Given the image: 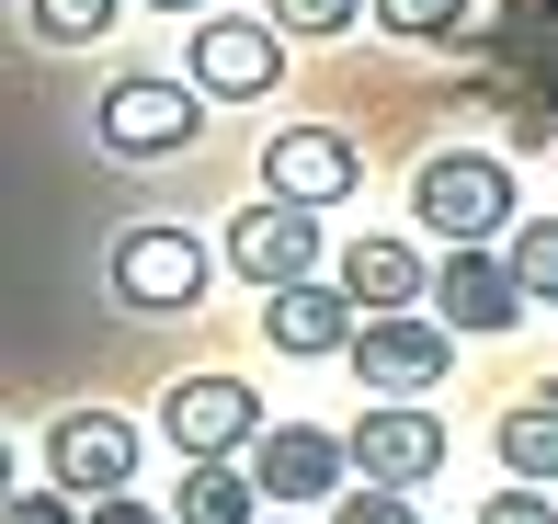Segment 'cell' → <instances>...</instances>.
I'll return each mask as SVG.
<instances>
[{
	"instance_id": "cell-1",
	"label": "cell",
	"mask_w": 558,
	"mask_h": 524,
	"mask_svg": "<svg viewBox=\"0 0 558 524\" xmlns=\"http://www.w3.org/2000/svg\"><path fill=\"white\" fill-rule=\"evenodd\" d=\"M411 217L445 240V252H501V240L524 229L513 160H490V148H434V160L411 171Z\"/></svg>"
},
{
	"instance_id": "cell-2",
	"label": "cell",
	"mask_w": 558,
	"mask_h": 524,
	"mask_svg": "<svg viewBox=\"0 0 558 524\" xmlns=\"http://www.w3.org/2000/svg\"><path fill=\"white\" fill-rule=\"evenodd\" d=\"M342 444H353V479H365V490H434L445 456H456V434H445L434 399H365V422H353Z\"/></svg>"
},
{
	"instance_id": "cell-3",
	"label": "cell",
	"mask_w": 558,
	"mask_h": 524,
	"mask_svg": "<svg viewBox=\"0 0 558 524\" xmlns=\"http://www.w3.org/2000/svg\"><path fill=\"white\" fill-rule=\"evenodd\" d=\"M263 434H274V422H263V399H251L240 377H183V388H160V444H171L183 467H240Z\"/></svg>"
},
{
	"instance_id": "cell-4",
	"label": "cell",
	"mask_w": 558,
	"mask_h": 524,
	"mask_svg": "<svg viewBox=\"0 0 558 524\" xmlns=\"http://www.w3.org/2000/svg\"><path fill=\"white\" fill-rule=\"evenodd\" d=\"M263 194L274 206H353L365 194V137L353 126H274L263 137Z\"/></svg>"
},
{
	"instance_id": "cell-5",
	"label": "cell",
	"mask_w": 558,
	"mask_h": 524,
	"mask_svg": "<svg viewBox=\"0 0 558 524\" xmlns=\"http://www.w3.org/2000/svg\"><path fill=\"white\" fill-rule=\"evenodd\" d=\"M46 490H69V502H125V490H137V422L125 411H58L46 422Z\"/></svg>"
},
{
	"instance_id": "cell-6",
	"label": "cell",
	"mask_w": 558,
	"mask_h": 524,
	"mask_svg": "<svg viewBox=\"0 0 558 524\" xmlns=\"http://www.w3.org/2000/svg\"><path fill=\"white\" fill-rule=\"evenodd\" d=\"M251 479H263L274 513H331L353 490V444L319 434V422H274V434L251 444Z\"/></svg>"
},
{
	"instance_id": "cell-7",
	"label": "cell",
	"mask_w": 558,
	"mask_h": 524,
	"mask_svg": "<svg viewBox=\"0 0 558 524\" xmlns=\"http://www.w3.org/2000/svg\"><path fill=\"white\" fill-rule=\"evenodd\" d=\"M92 137H104L114 160H183V148L206 137V92H183V81H114L104 114H92Z\"/></svg>"
},
{
	"instance_id": "cell-8",
	"label": "cell",
	"mask_w": 558,
	"mask_h": 524,
	"mask_svg": "<svg viewBox=\"0 0 558 524\" xmlns=\"http://www.w3.org/2000/svg\"><path fill=\"white\" fill-rule=\"evenodd\" d=\"M353 377H365V399H434L456 377V331L434 308H411V319H365V342H353Z\"/></svg>"
},
{
	"instance_id": "cell-9",
	"label": "cell",
	"mask_w": 558,
	"mask_h": 524,
	"mask_svg": "<svg viewBox=\"0 0 558 524\" xmlns=\"http://www.w3.org/2000/svg\"><path fill=\"white\" fill-rule=\"evenodd\" d=\"M183 46H194V92H206V103H263V92L286 81V35H274L263 12H206Z\"/></svg>"
},
{
	"instance_id": "cell-10",
	"label": "cell",
	"mask_w": 558,
	"mask_h": 524,
	"mask_svg": "<svg viewBox=\"0 0 558 524\" xmlns=\"http://www.w3.org/2000/svg\"><path fill=\"white\" fill-rule=\"evenodd\" d=\"M319 252H331V240H319V217H308V206H274V194H263V206L228 217V263H240L263 296L319 285Z\"/></svg>"
},
{
	"instance_id": "cell-11",
	"label": "cell",
	"mask_w": 558,
	"mask_h": 524,
	"mask_svg": "<svg viewBox=\"0 0 558 524\" xmlns=\"http://www.w3.org/2000/svg\"><path fill=\"white\" fill-rule=\"evenodd\" d=\"M114 296L125 308H194L206 296V240L194 229H125L114 240Z\"/></svg>"
},
{
	"instance_id": "cell-12",
	"label": "cell",
	"mask_w": 558,
	"mask_h": 524,
	"mask_svg": "<svg viewBox=\"0 0 558 524\" xmlns=\"http://www.w3.org/2000/svg\"><path fill=\"white\" fill-rule=\"evenodd\" d=\"M263 342H274L286 365L353 354V342H365V308H353L342 285H286V296H263Z\"/></svg>"
},
{
	"instance_id": "cell-13",
	"label": "cell",
	"mask_w": 558,
	"mask_h": 524,
	"mask_svg": "<svg viewBox=\"0 0 558 524\" xmlns=\"http://www.w3.org/2000/svg\"><path fill=\"white\" fill-rule=\"evenodd\" d=\"M331 285H342L365 319H411V308H434V263H422L411 240H388V229H376V240H353Z\"/></svg>"
},
{
	"instance_id": "cell-14",
	"label": "cell",
	"mask_w": 558,
	"mask_h": 524,
	"mask_svg": "<svg viewBox=\"0 0 558 524\" xmlns=\"http://www.w3.org/2000/svg\"><path fill=\"white\" fill-rule=\"evenodd\" d=\"M434 319H445V331H513V319H524L513 263H501V252H445L434 263Z\"/></svg>"
},
{
	"instance_id": "cell-15",
	"label": "cell",
	"mask_w": 558,
	"mask_h": 524,
	"mask_svg": "<svg viewBox=\"0 0 558 524\" xmlns=\"http://www.w3.org/2000/svg\"><path fill=\"white\" fill-rule=\"evenodd\" d=\"M490 456H501V479H513V490H558V399H547V388L501 411Z\"/></svg>"
},
{
	"instance_id": "cell-16",
	"label": "cell",
	"mask_w": 558,
	"mask_h": 524,
	"mask_svg": "<svg viewBox=\"0 0 558 524\" xmlns=\"http://www.w3.org/2000/svg\"><path fill=\"white\" fill-rule=\"evenodd\" d=\"M263 479H251V456L240 467H183V490H171V524H263Z\"/></svg>"
},
{
	"instance_id": "cell-17",
	"label": "cell",
	"mask_w": 558,
	"mask_h": 524,
	"mask_svg": "<svg viewBox=\"0 0 558 524\" xmlns=\"http://www.w3.org/2000/svg\"><path fill=\"white\" fill-rule=\"evenodd\" d=\"M478 23V0H376V35H399V46H456Z\"/></svg>"
},
{
	"instance_id": "cell-18",
	"label": "cell",
	"mask_w": 558,
	"mask_h": 524,
	"mask_svg": "<svg viewBox=\"0 0 558 524\" xmlns=\"http://www.w3.org/2000/svg\"><path fill=\"white\" fill-rule=\"evenodd\" d=\"M501 263H513L524 308H558V217H524V229L501 240Z\"/></svg>"
},
{
	"instance_id": "cell-19",
	"label": "cell",
	"mask_w": 558,
	"mask_h": 524,
	"mask_svg": "<svg viewBox=\"0 0 558 524\" xmlns=\"http://www.w3.org/2000/svg\"><path fill=\"white\" fill-rule=\"evenodd\" d=\"M114 12H125V0H23V23H35L46 46H92V35H114Z\"/></svg>"
},
{
	"instance_id": "cell-20",
	"label": "cell",
	"mask_w": 558,
	"mask_h": 524,
	"mask_svg": "<svg viewBox=\"0 0 558 524\" xmlns=\"http://www.w3.org/2000/svg\"><path fill=\"white\" fill-rule=\"evenodd\" d=\"M365 12H376V0H263L274 35H353Z\"/></svg>"
},
{
	"instance_id": "cell-21",
	"label": "cell",
	"mask_w": 558,
	"mask_h": 524,
	"mask_svg": "<svg viewBox=\"0 0 558 524\" xmlns=\"http://www.w3.org/2000/svg\"><path fill=\"white\" fill-rule=\"evenodd\" d=\"M319 524H422V513H411V490H365V479H353Z\"/></svg>"
},
{
	"instance_id": "cell-22",
	"label": "cell",
	"mask_w": 558,
	"mask_h": 524,
	"mask_svg": "<svg viewBox=\"0 0 558 524\" xmlns=\"http://www.w3.org/2000/svg\"><path fill=\"white\" fill-rule=\"evenodd\" d=\"M0 524H92V502H69V490H12Z\"/></svg>"
},
{
	"instance_id": "cell-23",
	"label": "cell",
	"mask_w": 558,
	"mask_h": 524,
	"mask_svg": "<svg viewBox=\"0 0 558 524\" xmlns=\"http://www.w3.org/2000/svg\"><path fill=\"white\" fill-rule=\"evenodd\" d=\"M478 524H558V502H547V490H490Z\"/></svg>"
},
{
	"instance_id": "cell-24",
	"label": "cell",
	"mask_w": 558,
	"mask_h": 524,
	"mask_svg": "<svg viewBox=\"0 0 558 524\" xmlns=\"http://www.w3.org/2000/svg\"><path fill=\"white\" fill-rule=\"evenodd\" d=\"M92 524H171L160 502H137V490H125V502H92Z\"/></svg>"
},
{
	"instance_id": "cell-25",
	"label": "cell",
	"mask_w": 558,
	"mask_h": 524,
	"mask_svg": "<svg viewBox=\"0 0 558 524\" xmlns=\"http://www.w3.org/2000/svg\"><path fill=\"white\" fill-rule=\"evenodd\" d=\"M148 12H194V23H206V12H217V0H148Z\"/></svg>"
},
{
	"instance_id": "cell-26",
	"label": "cell",
	"mask_w": 558,
	"mask_h": 524,
	"mask_svg": "<svg viewBox=\"0 0 558 524\" xmlns=\"http://www.w3.org/2000/svg\"><path fill=\"white\" fill-rule=\"evenodd\" d=\"M263 524H308V513H263Z\"/></svg>"
},
{
	"instance_id": "cell-27",
	"label": "cell",
	"mask_w": 558,
	"mask_h": 524,
	"mask_svg": "<svg viewBox=\"0 0 558 524\" xmlns=\"http://www.w3.org/2000/svg\"><path fill=\"white\" fill-rule=\"evenodd\" d=\"M547 399H558V377H547Z\"/></svg>"
}]
</instances>
